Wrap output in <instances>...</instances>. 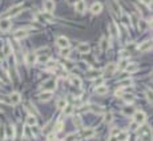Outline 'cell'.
Here are the masks:
<instances>
[{"instance_id":"6da1fadb","label":"cell","mask_w":153,"mask_h":141,"mask_svg":"<svg viewBox=\"0 0 153 141\" xmlns=\"http://www.w3.org/2000/svg\"><path fill=\"white\" fill-rule=\"evenodd\" d=\"M22 9H23V4H16V5H14V7H11L7 12H4V19H7V17H14V16H16V15H19L20 12H22Z\"/></svg>"},{"instance_id":"7a4b0ae2","label":"cell","mask_w":153,"mask_h":141,"mask_svg":"<svg viewBox=\"0 0 153 141\" xmlns=\"http://www.w3.org/2000/svg\"><path fill=\"white\" fill-rule=\"evenodd\" d=\"M133 120H134V122H136L137 125H141V124H144L145 120H147V114H145L144 112L137 111V112H134L133 113Z\"/></svg>"},{"instance_id":"3957f363","label":"cell","mask_w":153,"mask_h":141,"mask_svg":"<svg viewBox=\"0 0 153 141\" xmlns=\"http://www.w3.org/2000/svg\"><path fill=\"white\" fill-rule=\"evenodd\" d=\"M55 88H56V80H55V79L48 80V81H45V82H44V85H43L44 92H52Z\"/></svg>"},{"instance_id":"277c9868","label":"cell","mask_w":153,"mask_h":141,"mask_svg":"<svg viewBox=\"0 0 153 141\" xmlns=\"http://www.w3.org/2000/svg\"><path fill=\"white\" fill-rule=\"evenodd\" d=\"M4 136L6 138H9V140H14L15 138V128L12 125H7L4 128Z\"/></svg>"},{"instance_id":"5b68a950","label":"cell","mask_w":153,"mask_h":141,"mask_svg":"<svg viewBox=\"0 0 153 141\" xmlns=\"http://www.w3.org/2000/svg\"><path fill=\"white\" fill-rule=\"evenodd\" d=\"M20 101H22V96H20L19 92H12L11 95H9V103H11L12 105H17Z\"/></svg>"},{"instance_id":"8992f818","label":"cell","mask_w":153,"mask_h":141,"mask_svg":"<svg viewBox=\"0 0 153 141\" xmlns=\"http://www.w3.org/2000/svg\"><path fill=\"white\" fill-rule=\"evenodd\" d=\"M11 29V21L8 19H0V31L7 32Z\"/></svg>"},{"instance_id":"52a82bcc","label":"cell","mask_w":153,"mask_h":141,"mask_svg":"<svg viewBox=\"0 0 153 141\" xmlns=\"http://www.w3.org/2000/svg\"><path fill=\"white\" fill-rule=\"evenodd\" d=\"M137 49H139L140 52H148V51L152 49V41H149V40H147V41H142L141 44L137 47Z\"/></svg>"},{"instance_id":"ba28073f","label":"cell","mask_w":153,"mask_h":141,"mask_svg":"<svg viewBox=\"0 0 153 141\" xmlns=\"http://www.w3.org/2000/svg\"><path fill=\"white\" fill-rule=\"evenodd\" d=\"M56 43H57V45H59V47L61 48V49H63V48H69V40H68L65 36L57 37Z\"/></svg>"},{"instance_id":"9c48e42d","label":"cell","mask_w":153,"mask_h":141,"mask_svg":"<svg viewBox=\"0 0 153 141\" xmlns=\"http://www.w3.org/2000/svg\"><path fill=\"white\" fill-rule=\"evenodd\" d=\"M89 51H91V48H89V44H87V43H80V44L77 45V52L79 53H83V55H88Z\"/></svg>"},{"instance_id":"30bf717a","label":"cell","mask_w":153,"mask_h":141,"mask_svg":"<svg viewBox=\"0 0 153 141\" xmlns=\"http://www.w3.org/2000/svg\"><path fill=\"white\" fill-rule=\"evenodd\" d=\"M44 9L48 13L53 12L55 11V1L53 0H45V1H44Z\"/></svg>"},{"instance_id":"8fae6325","label":"cell","mask_w":153,"mask_h":141,"mask_svg":"<svg viewBox=\"0 0 153 141\" xmlns=\"http://www.w3.org/2000/svg\"><path fill=\"white\" fill-rule=\"evenodd\" d=\"M85 9H87V4H85L84 0H79V1L75 4V11H76V12L83 13Z\"/></svg>"},{"instance_id":"7c38bea8","label":"cell","mask_w":153,"mask_h":141,"mask_svg":"<svg viewBox=\"0 0 153 141\" xmlns=\"http://www.w3.org/2000/svg\"><path fill=\"white\" fill-rule=\"evenodd\" d=\"M116 71H117V65L115 63H109L105 67V74H108V76H112Z\"/></svg>"},{"instance_id":"4fadbf2b","label":"cell","mask_w":153,"mask_h":141,"mask_svg":"<svg viewBox=\"0 0 153 141\" xmlns=\"http://www.w3.org/2000/svg\"><path fill=\"white\" fill-rule=\"evenodd\" d=\"M27 36H28L27 29H19V31H16L14 33V37L16 40H23V39H25Z\"/></svg>"},{"instance_id":"5bb4252c","label":"cell","mask_w":153,"mask_h":141,"mask_svg":"<svg viewBox=\"0 0 153 141\" xmlns=\"http://www.w3.org/2000/svg\"><path fill=\"white\" fill-rule=\"evenodd\" d=\"M101 11H102V4L101 3H93V4L91 5V12L93 13V15H99Z\"/></svg>"},{"instance_id":"9a60e30c","label":"cell","mask_w":153,"mask_h":141,"mask_svg":"<svg viewBox=\"0 0 153 141\" xmlns=\"http://www.w3.org/2000/svg\"><path fill=\"white\" fill-rule=\"evenodd\" d=\"M139 69H140V67L137 63H129L128 65L125 67V71L128 72V73H134V72H137Z\"/></svg>"},{"instance_id":"2e32d148","label":"cell","mask_w":153,"mask_h":141,"mask_svg":"<svg viewBox=\"0 0 153 141\" xmlns=\"http://www.w3.org/2000/svg\"><path fill=\"white\" fill-rule=\"evenodd\" d=\"M1 52H3L4 56H9L12 53V47H11V44H9L8 41H7L6 44H3V47H1Z\"/></svg>"},{"instance_id":"e0dca14e","label":"cell","mask_w":153,"mask_h":141,"mask_svg":"<svg viewBox=\"0 0 153 141\" xmlns=\"http://www.w3.org/2000/svg\"><path fill=\"white\" fill-rule=\"evenodd\" d=\"M109 31H110L112 37H117L118 35H120V32H118V27L116 25V23H110L109 24Z\"/></svg>"},{"instance_id":"ac0fdd59","label":"cell","mask_w":153,"mask_h":141,"mask_svg":"<svg viewBox=\"0 0 153 141\" xmlns=\"http://www.w3.org/2000/svg\"><path fill=\"white\" fill-rule=\"evenodd\" d=\"M25 63H27L28 65H33V64L36 63V55L35 53H28V55L25 56Z\"/></svg>"},{"instance_id":"d6986e66","label":"cell","mask_w":153,"mask_h":141,"mask_svg":"<svg viewBox=\"0 0 153 141\" xmlns=\"http://www.w3.org/2000/svg\"><path fill=\"white\" fill-rule=\"evenodd\" d=\"M38 124V119H36L35 114H28L27 117V125L28 127H35Z\"/></svg>"},{"instance_id":"ffe728a7","label":"cell","mask_w":153,"mask_h":141,"mask_svg":"<svg viewBox=\"0 0 153 141\" xmlns=\"http://www.w3.org/2000/svg\"><path fill=\"white\" fill-rule=\"evenodd\" d=\"M134 108L133 106H131V105H126V106H124L123 108V114L124 116H133V113H134Z\"/></svg>"},{"instance_id":"44dd1931","label":"cell","mask_w":153,"mask_h":141,"mask_svg":"<svg viewBox=\"0 0 153 141\" xmlns=\"http://www.w3.org/2000/svg\"><path fill=\"white\" fill-rule=\"evenodd\" d=\"M149 27H150V24L148 23L147 20H142V19H141V20H139V28H140V31H141V32H145L148 28H149Z\"/></svg>"},{"instance_id":"7402d4cb","label":"cell","mask_w":153,"mask_h":141,"mask_svg":"<svg viewBox=\"0 0 153 141\" xmlns=\"http://www.w3.org/2000/svg\"><path fill=\"white\" fill-rule=\"evenodd\" d=\"M52 98V92H43L39 95V100L40 101H49Z\"/></svg>"},{"instance_id":"603a6c76","label":"cell","mask_w":153,"mask_h":141,"mask_svg":"<svg viewBox=\"0 0 153 141\" xmlns=\"http://www.w3.org/2000/svg\"><path fill=\"white\" fill-rule=\"evenodd\" d=\"M89 109H91V112H93V113H96V114H102L105 112L104 108L100 106V105H91L89 106Z\"/></svg>"},{"instance_id":"cb8c5ba5","label":"cell","mask_w":153,"mask_h":141,"mask_svg":"<svg viewBox=\"0 0 153 141\" xmlns=\"http://www.w3.org/2000/svg\"><path fill=\"white\" fill-rule=\"evenodd\" d=\"M95 92H96L99 96H104V95H107L108 93V88L105 87V85H100V87H96Z\"/></svg>"},{"instance_id":"d4e9b609","label":"cell","mask_w":153,"mask_h":141,"mask_svg":"<svg viewBox=\"0 0 153 141\" xmlns=\"http://www.w3.org/2000/svg\"><path fill=\"white\" fill-rule=\"evenodd\" d=\"M95 133H96V132H95L92 128H87V129L83 130V136H84L85 138H92V137L95 136Z\"/></svg>"},{"instance_id":"484cf974","label":"cell","mask_w":153,"mask_h":141,"mask_svg":"<svg viewBox=\"0 0 153 141\" xmlns=\"http://www.w3.org/2000/svg\"><path fill=\"white\" fill-rule=\"evenodd\" d=\"M72 113H73V105L67 104V105L63 108V114H64V116H71Z\"/></svg>"},{"instance_id":"4316f807","label":"cell","mask_w":153,"mask_h":141,"mask_svg":"<svg viewBox=\"0 0 153 141\" xmlns=\"http://www.w3.org/2000/svg\"><path fill=\"white\" fill-rule=\"evenodd\" d=\"M88 77H91V79H97V77L101 76V72L97 71V69H91V71H88Z\"/></svg>"},{"instance_id":"83f0119b","label":"cell","mask_w":153,"mask_h":141,"mask_svg":"<svg viewBox=\"0 0 153 141\" xmlns=\"http://www.w3.org/2000/svg\"><path fill=\"white\" fill-rule=\"evenodd\" d=\"M73 124H75V127L79 128V129L83 128V120H81V117L79 116V114H76V116L73 117Z\"/></svg>"},{"instance_id":"f1b7e54d","label":"cell","mask_w":153,"mask_h":141,"mask_svg":"<svg viewBox=\"0 0 153 141\" xmlns=\"http://www.w3.org/2000/svg\"><path fill=\"white\" fill-rule=\"evenodd\" d=\"M71 84L75 87H80L81 85V79L79 76H71Z\"/></svg>"},{"instance_id":"f546056e","label":"cell","mask_w":153,"mask_h":141,"mask_svg":"<svg viewBox=\"0 0 153 141\" xmlns=\"http://www.w3.org/2000/svg\"><path fill=\"white\" fill-rule=\"evenodd\" d=\"M41 16H43V19H44V21H48V23H53V16L51 15V13H48V12H43L41 13Z\"/></svg>"},{"instance_id":"4dcf8cb0","label":"cell","mask_w":153,"mask_h":141,"mask_svg":"<svg viewBox=\"0 0 153 141\" xmlns=\"http://www.w3.org/2000/svg\"><path fill=\"white\" fill-rule=\"evenodd\" d=\"M117 141H126L128 140V133L126 132H118V134L116 136Z\"/></svg>"},{"instance_id":"1f68e13d","label":"cell","mask_w":153,"mask_h":141,"mask_svg":"<svg viewBox=\"0 0 153 141\" xmlns=\"http://www.w3.org/2000/svg\"><path fill=\"white\" fill-rule=\"evenodd\" d=\"M132 84V80L131 79H125V80H121L120 82H118V85H120V88H125V87H129V85Z\"/></svg>"},{"instance_id":"d6a6232c","label":"cell","mask_w":153,"mask_h":141,"mask_svg":"<svg viewBox=\"0 0 153 141\" xmlns=\"http://www.w3.org/2000/svg\"><path fill=\"white\" fill-rule=\"evenodd\" d=\"M123 98H124V101L128 103V104H131V103H133L134 101V96L133 95H128V93H125V95L123 96Z\"/></svg>"},{"instance_id":"836d02e7","label":"cell","mask_w":153,"mask_h":141,"mask_svg":"<svg viewBox=\"0 0 153 141\" xmlns=\"http://www.w3.org/2000/svg\"><path fill=\"white\" fill-rule=\"evenodd\" d=\"M63 127H64V122H63V121H57V124L55 125V130H53V133H59V132H61V130H63Z\"/></svg>"},{"instance_id":"e575fe53","label":"cell","mask_w":153,"mask_h":141,"mask_svg":"<svg viewBox=\"0 0 153 141\" xmlns=\"http://www.w3.org/2000/svg\"><path fill=\"white\" fill-rule=\"evenodd\" d=\"M49 60V56L48 55H40L36 57V61H39V63H47V61Z\"/></svg>"},{"instance_id":"d590c367","label":"cell","mask_w":153,"mask_h":141,"mask_svg":"<svg viewBox=\"0 0 153 141\" xmlns=\"http://www.w3.org/2000/svg\"><path fill=\"white\" fill-rule=\"evenodd\" d=\"M56 105H57V108H59V109H63L65 105H67V100H65V98H60V100L57 101Z\"/></svg>"},{"instance_id":"8d00e7d4","label":"cell","mask_w":153,"mask_h":141,"mask_svg":"<svg viewBox=\"0 0 153 141\" xmlns=\"http://www.w3.org/2000/svg\"><path fill=\"white\" fill-rule=\"evenodd\" d=\"M76 140H77V134L76 133H71V134H68L65 137V141H76Z\"/></svg>"},{"instance_id":"74e56055","label":"cell","mask_w":153,"mask_h":141,"mask_svg":"<svg viewBox=\"0 0 153 141\" xmlns=\"http://www.w3.org/2000/svg\"><path fill=\"white\" fill-rule=\"evenodd\" d=\"M141 141H152V134H150V133H147V134L141 136Z\"/></svg>"},{"instance_id":"f35d334b","label":"cell","mask_w":153,"mask_h":141,"mask_svg":"<svg viewBox=\"0 0 153 141\" xmlns=\"http://www.w3.org/2000/svg\"><path fill=\"white\" fill-rule=\"evenodd\" d=\"M145 96H147V100L152 104V89H148L147 92H145Z\"/></svg>"},{"instance_id":"ab89813d","label":"cell","mask_w":153,"mask_h":141,"mask_svg":"<svg viewBox=\"0 0 153 141\" xmlns=\"http://www.w3.org/2000/svg\"><path fill=\"white\" fill-rule=\"evenodd\" d=\"M60 53H61V56H64V57H68V56H69V48H63Z\"/></svg>"},{"instance_id":"60d3db41","label":"cell","mask_w":153,"mask_h":141,"mask_svg":"<svg viewBox=\"0 0 153 141\" xmlns=\"http://www.w3.org/2000/svg\"><path fill=\"white\" fill-rule=\"evenodd\" d=\"M107 48H108V41H107V39H101V49L105 51Z\"/></svg>"},{"instance_id":"b9f144b4","label":"cell","mask_w":153,"mask_h":141,"mask_svg":"<svg viewBox=\"0 0 153 141\" xmlns=\"http://www.w3.org/2000/svg\"><path fill=\"white\" fill-rule=\"evenodd\" d=\"M123 20H124V23H125V25L131 24V17H129L128 15H123Z\"/></svg>"},{"instance_id":"7bdbcfd3","label":"cell","mask_w":153,"mask_h":141,"mask_svg":"<svg viewBox=\"0 0 153 141\" xmlns=\"http://www.w3.org/2000/svg\"><path fill=\"white\" fill-rule=\"evenodd\" d=\"M31 130H32V134H33V136H38V134H39V128H38V125H35V127H31Z\"/></svg>"},{"instance_id":"ee69618b","label":"cell","mask_w":153,"mask_h":141,"mask_svg":"<svg viewBox=\"0 0 153 141\" xmlns=\"http://www.w3.org/2000/svg\"><path fill=\"white\" fill-rule=\"evenodd\" d=\"M113 120V114L112 113H108L107 116H105V122H112Z\"/></svg>"},{"instance_id":"f6af8a7d","label":"cell","mask_w":153,"mask_h":141,"mask_svg":"<svg viewBox=\"0 0 153 141\" xmlns=\"http://www.w3.org/2000/svg\"><path fill=\"white\" fill-rule=\"evenodd\" d=\"M4 137H6V136H4V127L0 125V140H3Z\"/></svg>"},{"instance_id":"bcb514c9","label":"cell","mask_w":153,"mask_h":141,"mask_svg":"<svg viewBox=\"0 0 153 141\" xmlns=\"http://www.w3.org/2000/svg\"><path fill=\"white\" fill-rule=\"evenodd\" d=\"M64 67H65V68H67V69H71L73 65H72V63H71V61H67V63L64 64Z\"/></svg>"},{"instance_id":"7dc6e473","label":"cell","mask_w":153,"mask_h":141,"mask_svg":"<svg viewBox=\"0 0 153 141\" xmlns=\"http://www.w3.org/2000/svg\"><path fill=\"white\" fill-rule=\"evenodd\" d=\"M142 3H144L145 5H148V7H150V5H152V0H141Z\"/></svg>"},{"instance_id":"c3c4849f","label":"cell","mask_w":153,"mask_h":141,"mask_svg":"<svg viewBox=\"0 0 153 141\" xmlns=\"http://www.w3.org/2000/svg\"><path fill=\"white\" fill-rule=\"evenodd\" d=\"M100 85H102V79L99 77V80H96V87H100Z\"/></svg>"},{"instance_id":"681fc988","label":"cell","mask_w":153,"mask_h":141,"mask_svg":"<svg viewBox=\"0 0 153 141\" xmlns=\"http://www.w3.org/2000/svg\"><path fill=\"white\" fill-rule=\"evenodd\" d=\"M126 56H129V53L126 52V51H123V52H121V57H126Z\"/></svg>"},{"instance_id":"f907efd6","label":"cell","mask_w":153,"mask_h":141,"mask_svg":"<svg viewBox=\"0 0 153 141\" xmlns=\"http://www.w3.org/2000/svg\"><path fill=\"white\" fill-rule=\"evenodd\" d=\"M77 1H79V0H68V3H71V4H73V5H75Z\"/></svg>"},{"instance_id":"816d5d0a","label":"cell","mask_w":153,"mask_h":141,"mask_svg":"<svg viewBox=\"0 0 153 141\" xmlns=\"http://www.w3.org/2000/svg\"><path fill=\"white\" fill-rule=\"evenodd\" d=\"M109 141H117V138H116V137H115V136H110Z\"/></svg>"},{"instance_id":"f5cc1de1","label":"cell","mask_w":153,"mask_h":141,"mask_svg":"<svg viewBox=\"0 0 153 141\" xmlns=\"http://www.w3.org/2000/svg\"><path fill=\"white\" fill-rule=\"evenodd\" d=\"M0 111H3V104L0 103Z\"/></svg>"},{"instance_id":"db71d44e","label":"cell","mask_w":153,"mask_h":141,"mask_svg":"<svg viewBox=\"0 0 153 141\" xmlns=\"http://www.w3.org/2000/svg\"><path fill=\"white\" fill-rule=\"evenodd\" d=\"M1 47H3V43L0 41V49H1Z\"/></svg>"},{"instance_id":"11a10c76","label":"cell","mask_w":153,"mask_h":141,"mask_svg":"<svg viewBox=\"0 0 153 141\" xmlns=\"http://www.w3.org/2000/svg\"><path fill=\"white\" fill-rule=\"evenodd\" d=\"M48 141H53V140H48Z\"/></svg>"},{"instance_id":"9f6ffc18","label":"cell","mask_w":153,"mask_h":141,"mask_svg":"<svg viewBox=\"0 0 153 141\" xmlns=\"http://www.w3.org/2000/svg\"><path fill=\"white\" fill-rule=\"evenodd\" d=\"M56 141H61V140H56Z\"/></svg>"}]
</instances>
